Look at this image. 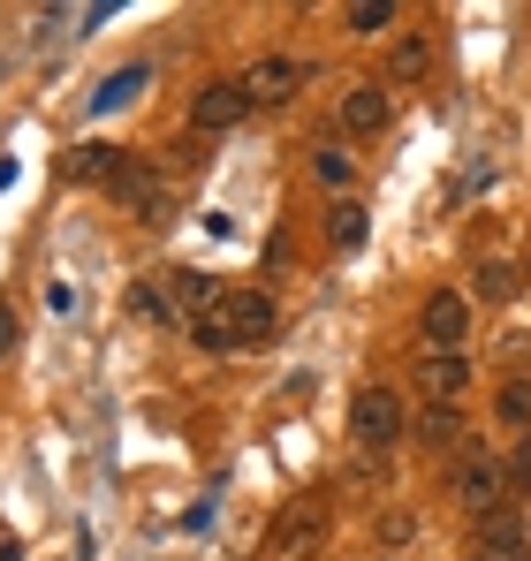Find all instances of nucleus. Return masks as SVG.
Returning a JSON list of instances; mask_svg holds the SVG:
<instances>
[{"label": "nucleus", "instance_id": "393cba45", "mask_svg": "<svg viewBox=\"0 0 531 561\" xmlns=\"http://www.w3.org/2000/svg\"><path fill=\"white\" fill-rule=\"evenodd\" d=\"M501 463H509V485H531V440H517Z\"/></svg>", "mask_w": 531, "mask_h": 561}, {"label": "nucleus", "instance_id": "a211bd4d", "mask_svg": "<svg viewBox=\"0 0 531 561\" xmlns=\"http://www.w3.org/2000/svg\"><path fill=\"white\" fill-rule=\"evenodd\" d=\"M471 296H478V304H509V296H517V266H509V259H486V266L471 274Z\"/></svg>", "mask_w": 531, "mask_h": 561}, {"label": "nucleus", "instance_id": "f257e3e1", "mask_svg": "<svg viewBox=\"0 0 531 561\" xmlns=\"http://www.w3.org/2000/svg\"><path fill=\"white\" fill-rule=\"evenodd\" d=\"M273 334H281V304H273L266 288H228L213 311L190 319V342L213 350V357H221V350H266Z\"/></svg>", "mask_w": 531, "mask_h": 561}, {"label": "nucleus", "instance_id": "4be33fe9", "mask_svg": "<svg viewBox=\"0 0 531 561\" xmlns=\"http://www.w3.org/2000/svg\"><path fill=\"white\" fill-rule=\"evenodd\" d=\"M494 410H501V417H509V425H517V433H524V425H531V379H509V387H501V402H494Z\"/></svg>", "mask_w": 531, "mask_h": 561}, {"label": "nucleus", "instance_id": "0eeeda50", "mask_svg": "<svg viewBox=\"0 0 531 561\" xmlns=\"http://www.w3.org/2000/svg\"><path fill=\"white\" fill-rule=\"evenodd\" d=\"M244 114H251V99H244L236 77H213V84L190 92V129H197V137H228Z\"/></svg>", "mask_w": 531, "mask_h": 561}, {"label": "nucleus", "instance_id": "1a4fd4ad", "mask_svg": "<svg viewBox=\"0 0 531 561\" xmlns=\"http://www.w3.org/2000/svg\"><path fill=\"white\" fill-rule=\"evenodd\" d=\"M410 440H418L426 456H463V448H471V425H463L455 402H426V410L410 417Z\"/></svg>", "mask_w": 531, "mask_h": 561}, {"label": "nucleus", "instance_id": "2eb2a0df", "mask_svg": "<svg viewBox=\"0 0 531 561\" xmlns=\"http://www.w3.org/2000/svg\"><path fill=\"white\" fill-rule=\"evenodd\" d=\"M122 311L137 319V327H176L182 311L168 304V280H129V296H122Z\"/></svg>", "mask_w": 531, "mask_h": 561}, {"label": "nucleus", "instance_id": "9b49d317", "mask_svg": "<svg viewBox=\"0 0 531 561\" xmlns=\"http://www.w3.org/2000/svg\"><path fill=\"white\" fill-rule=\"evenodd\" d=\"M426 77H433V31H403L387 46V92L395 84H426Z\"/></svg>", "mask_w": 531, "mask_h": 561}, {"label": "nucleus", "instance_id": "b1692460", "mask_svg": "<svg viewBox=\"0 0 531 561\" xmlns=\"http://www.w3.org/2000/svg\"><path fill=\"white\" fill-rule=\"evenodd\" d=\"M15 342H23V327H15V304H0V365L15 357Z\"/></svg>", "mask_w": 531, "mask_h": 561}, {"label": "nucleus", "instance_id": "bb28decb", "mask_svg": "<svg viewBox=\"0 0 531 561\" xmlns=\"http://www.w3.org/2000/svg\"><path fill=\"white\" fill-rule=\"evenodd\" d=\"M471 561H478V554H471Z\"/></svg>", "mask_w": 531, "mask_h": 561}, {"label": "nucleus", "instance_id": "f8f14e48", "mask_svg": "<svg viewBox=\"0 0 531 561\" xmlns=\"http://www.w3.org/2000/svg\"><path fill=\"white\" fill-rule=\"evenodd\" d=\"M160 280H168V304H176L182 319H197V311H213V304L228 296L221 280H213V274H197V266H168Z\"/></svg>", "mask_w": 531, "mask_h": 561}, {"label": "nucleus", "instance_id": "9d476101", "mask_svg": "<svg viewBox=\"0 0 531 561\" xmlns=\"http://www.w3.org/2000/svg\"><path fill=\"white\" fill-rule=\"evenodd\" d=\"M418 394L426 402H455L463 410V394H471V357H418Z\"/></svg>", "mask_w": 531, "mask_h": 561}, {"label": "nucleus", "instance_id": "dca6fc26", "mask_svg": "<svg viewBox=\"0 0 531 561\" xmlns=\"http://www.w3.org/2000/svg\"><path fill=\"white\" fill-rule=\"evenodd\" d=\"M145 84H152V69H145V61H129V69H106V77H99V92H91V114H114V106H129V99L145 92Z\"/></svg>", "mask_w": 531, "mask_h": 561}, {"label": "nucleus", "instance_id": "ddd939ff", "mask_svg": "<svg viewBox=\"0 0 531 561\" xmlns=\"http://www.w3.org/2000/svg\"><path fill=\"white\" fill-rule=\"evenodd\" d=\"M122 145H106V137H84V145H69V183H114L122 175Z\"/></svg>", "mask_w": 531, "mask_h": 561}, {"label": "nucleus", "instance_id": "f3484780", "mask_svg": "<svg viewBox=\"0 0 531 561\" xmlns=\"http://www.w3.org/2000/svg\"><path fill=\"white\" fill-rule=\"evenodd\" d=\"M364 220H372V213H364L357 197H335V213H327V243H335V251H357V243H364Z\"/></svg>", "mask_w": 531, "mask_h": 561}, {"label": "nucleus", "instance_id": "6ab92c4d", "mask_svg": "<svg viewBox=\"0 0 531 561\" xmlns=\"http://www.w3.org/2000/svg\"><path fill=\"white\" fill-rule=\"evenodd\" d=\"M395 15H403V8H395V0H350V8H342V23H350L357 38H372V31H387V23H395Z\"/></svg>", "mask_w": 531, "mask_h": 561}, {"label": "nucleus", "instance_id": "423d86ee", "mask_svg": "<svg viewBox=\"0 0 531 561\" xmlns=\"http://www.w3.org/2000/svg\"><path fill=\"white\" fill-rule=\"evenodd\" d=\"M418 334H426V350H433V357H463V342H471V296L433 288V296H426V311H418Z\"/></svg>", "mask_w": 531, "mask_h": 561}, {"label": "nucleus", "instance_id": "5701e85b", "mask_svg": "<svg viewBox=\"0 0 531 561\" xmlns=\"http://www.w3.org/2000/svg\"><path fill=\"white\" fill-rule=\"evenodd\" d=\"M319 516H327L319 501H312V508H289V524H281V547H304V539H319Z\"/></svg>", "mask_w": 531, "mask_h": 561}, {"label": "nucleus", "instance_id": "f03ea898", "mask_svg": "<svg viewBox=\"0 0 531 561\" xmlns=\"http://www.w3.org/2000/svg\"><path fill=\"white\" fill-rule=\"evenodd\" d=\"M106 197H114L122 213H137L145 228H168V220H176V183H168L152 160H137V152L122 160V175L106 183Z\"/></svg>", "mask_w": 531, "mask_h": 561}, {"label": "nucleus", "instance_id": "20e7f679", "mask_svg": "<svg viewBox=\"0 0 531 561\" xmlns=\"http://www.w3.org/2000/svg\"><path fill=\"white\" fill-rule=\"evenodd\" d=\"M236 84H244L251 106H289L296 92H312V61H304V54H259Z\"/></svg>", "mask_w": 531, "mask_h": 561}, {"label": "nucleus", "instance_id": "a878e982", "mask_svg": "<svg viewBox=\"0 0 531 561\" xmlns=\"http://www.w3.org/2000/svg\"><path fill=\"white\" fill-rule=\"evenodd\" d=\"M0 561H23V547H15V539H0Z\"/></svg>", "mask_w": 531, "mask_h": 561}, {"label": "nucleus", "instance_id": "39448f33", "mask_svg": "<svg viewBox=\"0 0 531 561\" xmlns=\"http://www.w3.org/2000/svg\"><path fill=\"white\" fill-rule=\"evenodd\" d=\"M501 493H509V463L501 456H486V448H463L455 456V508H471L478 524L501 508Z\"/></svg>", "mask_w": 531, "mask_h": 561}, {"label": "nucleus", "instance_id": "7ed1b4c3", "mask_svg": "<svg viewBox=\"0 0 531 561\" xmlns=\"http://www.w3.org/2000/svg\"><path fill=\"white\" fill-rule=\"evenodd\" d=\"M350 433H357V448H364V456H387V448L410 433L403 394H395V387H380V379H372V387H357V394H350Z\"/></svg>", "mask_w": 531, "mask_h": 561}, {"label": "nucleus", "instance_id": "6e6552de", "mask_svg": "<svg viewBox=\"0 0 531 561\" xmlns=\"http://www.w3.org/2000/svg\"><path fill=\"white\" fill-rule=\"evenodd\" d=\"M335 122H342V137H380L395 122V92L364 77V84H350V92L335 99Z\"/></svg>", "mask_w": 531, "mask_h": 561}, {"label": "nucleus", "instance_id": "aec40b11", "mask_svg": "<svg viewBox=\"0 0 531 561\" xmlns=\"http://www.w3.org/2000/svg\"><path fill=\"white\" fill-rule=\"evenodd\" d=\"M312 175H319V183H327V190H350L357 160H350V152H342V145H319V152H312Z\"/></svg>", "mask_w": 531, "mask_h": 561}, {"label": "nucleus", "instance_id": "4468645a", "mask_svg": "<svg viewBox=\"0 0 531 561\" xmlns=\"http://www.w3.org/2000/svg\"><path fill=\"white\" fill-rule=\"evenodd\" d=\"M478 539H486L478 561H531V539H524V524H517L509 508H494V516L478 524Z\"/></svg>", "mask_w": 531, "mask_h": 561}, {"label": "nucleus", "instance_id": "412c9836", "mask_svg": "<svg viewBox=\"0 0 531 561\" xmlns=\"http://www.w3.org/2000/svg\"><path fill=\"white\" fill-rule=\"evenodd\" d=\"M410 539H418V516H410V508H380V547H387V554H403Z\"/></svg>", "mask_w": 531, "mask_h": 561}]
</instances>
